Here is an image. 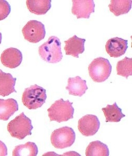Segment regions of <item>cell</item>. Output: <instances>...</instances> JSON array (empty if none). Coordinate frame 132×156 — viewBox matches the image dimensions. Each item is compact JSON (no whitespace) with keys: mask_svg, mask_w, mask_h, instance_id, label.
Wrapping results in <instances>:
<instances>
[{"mask_svg":"<svg viewBox=\"0 0 132 156\" xmlns=\"http://www.w3.org/2000/svg\"><path fill=\"white\" fill-rule=\"evenodd\" d=\"M61 43L55 36H51L48 41L40 45L38 49L40 56L46 62L55 64L61 62L63 58Z\"/></svg>","mask_w":132,"mask_h":156,"instance_id":"1","label":"cell"},{"mask_svg":"<svg viewBox=\"0 0 132 156\" xmlns=\"http://www.w3.org/2000/svg\"><path fill=\"white\" fill-rule=\"evenodd\" d=\"M73 104L68 100L64 101L63 98L56 101L48 109L50 121L61 123L73 119L74 113Z\"/></svg>","mask_w":132,"mask_h":156,"instance_id":"2","label":"cell"},{"mask_svg":"<svg viewBox=\"0 0 132 156\" xmlns=\"http://www.w3.org/2000/svg\"><path fill=\"white\" fill-rule=\"evenodd\" d=\"M46 90L37 84L25 89L22 95V102L29 109L40 108L46 101Z\"/></svg>","mask_w":132,"mask_h":156,"instance_id":"3","label":"cell"},{"mask_svg":"<svg viewBox=\"0 0 132 156\" xmlns=\"http://www.w3.org/2000/svg\"><path fill=\"white\" fill-rule=\"evenodd\" d=\"M31 120L24 112L11 121L7 125V130L13 137L23 140L32 134L33 129Z\"/></svg>","mask_w":132,"mask_h":156,"instance_id":"4","label":"cell"},{"mask_svg":"<svg viewBox=\"0 0 132 156\" xmlns=\"http://www.w3.org/2000/svg\"><path fill=\"white\" fill-rule=\"evenodd\" d=\"M89 76L95 82L101 83L107 80L112 71V66L107 59L98 57L88 66Z\"/></svg>","mask_w":132,"mask_h":156,"instance_id":"5","label":"cell"},{"mask_svg":"<svg viewBox=\"0 0 132 156\" xmlns=\"http://www.w3.org/2000/svg\"><path fill=\"white\" fill-rule=\"evenodd\" d=\"M76 139L75 132L72 128L63 126L56 129L51 135V142L57 149H64L74 143Z\"/></svg>","mask_w":132,"mask_h":156,"instance_id":"6","label":"cell"},{"mask_svg":"<svg viewBox=\"0 0 132 156\" xmlns=\"http://www.w3.org/2000/svg\"><path fill=\"white\" fill-rule=\"evenodd\" d=\"M22 32L25 40L32 43L42 40L46 34L44 24L36 20L29 21L22 29Z\"/></svg>","mask_w":132,"mask_h":156,"instance_id":"7","label":"cell"},{"mask_svg":"<svg viewBox=\"0 0 132 156\" xmlns=\"http://www.w3.org/2000/svg\"><path fill=\"white\" fill-rule=\"evenodd\" d=\"M100 122L98 118L93 115H86L79 121L78 129L85 136L95 135L100 128Z\"/></svg>","mask_w":132,"mask_h":156,"instance_id":"8","label":"cell"},{"mask_svg":"<svg viewBox=\"0 0 132 156\" xmlns=\"http://www.w3.org/2000/svg\"><path fill=\"white\" fill-rule=\"evenodd\" d=\"M72 12L77 19H88L91 13L95 12V4L93 0H73Z\"/></svg>","mask_w":132,"mask_h":156,"instance_id":"9","label":"cell"},{"mask_svg":"<svg viewBox=\"0 0 132 156\" xmlns=\"http://www.w3.org/2000/svg\"><path fill=\"white\" fill-rule=\"evenodd\" d=\"M128 48V41L119 37L109 39L106 43L105 50L111 57L118 58L124 55Z\"/></svg>","mask_w":132,"mask_h":156,"instance_id":"10","label":"cell"},{"mask_svg":"<svg viewBox=\"0 0 132 156\" xmlns=\"http://www.w3.org/2000/svg\"><path fill=\"white\" fill-rule=\"evenodd\" d=\"M23 60V54L17 48H10L4 50L1 55V62L4 66L14 69L20 66Z\"/></svg>","mask_w":132,"mask_h":156,"instance_id":"11","label":"cell"},{"mask_svg":"<svg viewBox=\"0 0 132 156\" xmlns=\"http://www.w3.org/2000/svg\"><path fill=\"white\" fill-rule=\"evenodd\" d=\"M86 39H81L74 35L68 40L64 41V49L66 55H71L79 58V54L83 53L85 51V43Z\"/></svg>","mask_w":132,"mask_h":156,"instance_id":"12","label":"cell"},{"mask_svg":"<svg viewBox=\"0 0 132 156\" xmlns=\"http://www.w3.org/2000/svg\"><path fill=\"white\" fill-rule=\"evenodd\" d=\"M16 78L11 73H4L0 69V96H9L12 93H16L15 89Z\"/></svg>","mask_w":132,"mask_h":156,"instance_id":"13","label":"cell"},{"mask_svg":"<svg viewBox=\"0 0 132 156\" xmlns=\"http://www.w3.org/2000/svg\"><path fill=\"white\" fill-rule=\"evenodd\" d=\"M66 90L69 92V94L73 96L81 97L86 93L88 90L86 80H82L80 76L75 78H69Z\"/></svg>","mask_w":132,"mask_h":156,"instance_id":"14","label":"cell"},{"mask_svg":"<svg viewBox=\"0 0 132 156\" xmlns=\"http://www.w3.org/2000/svg\"><path fill=\"white\" fill-rule=\"evenodd\" d=\"M18 110L17 101L13 98H0V120L7 121Z\"/></svg>","mask_w":132,"mask_h":156,"instance_id":"15","label":"cell"},{"mask_svg":"<svg viewBox=\"0 0 132 156\" xmlns=\"http://www.w3.org/2000/svg\"><path fill=\"white\" fill-rule=\"evenodd\" d=\"M27 8L31 13L37 15H45L51 7L50 0H27Z\"/></svg>","mask_w":132,"mask_h":156,"instance_id":"16","label":"cell"},{"mask_svg":"<svg viewBox=\"0 0 132 156\" xmlns=\"http://www.w3.org/2000/svg\"><path fill=\"white\" fill-rule=\"evenodd\" d=\"M132 0H111L109 5L111 12L116 16L126 14L132 9Z\"/></svg>","mask_w":132,"mask_h":156,"instance_id":"17","label":"cell"},{"mask_svg":"<svg viewBox=\"0 0 132 156\" xmlns=\"http://www.w3.org/2000/svg\"><path fill=\"white\" fill-rule=\"evenodd\" d=\"M102 110L105 116L106 122H119L122 118L125 117V115L122 113L121 109L116 103L112 105H108L106 107L102 108Z\"/></svg>","mask_w":132,"mask_h":156,"instance_id":"18","label":"cell"},{"mask_svg":"<svg viewBox=\"0 0 132 156\" xmlns=\"http://www.w3.org/2000/svg\"><path fill=\"white\" fill-rule=\"evenodd\" d=\"M109 154L108 146L99 140L90 143L86 149V156H108Z\"/></svg>","mask_w":132,"mask_h":156,"instance_id":"19","label":"cell"},{"mask_svg":"<svg viewBox=\"0 0 132 156\" xmlns=\"http://www.w3.org/2000/svg\"><path fill=\"white\" fill-rule=\"evenodd\" d=\"M38 153V148L36 144L33 142H28L15 147L13 151V156H36Z\"/></svg>","mask_w":132,"mask_h":156,"instance_id":"20","label":"cell"},{"mask_svg":"<svg viewBox=\"0 0 132 156\" xmlns=\"http://www.w3.org/2000/svg\"><path fill=\"white\" fill-rule=\"evenodd\" d=\"M116 71L119 76L127 79L132 76V58L125 57L118 62L116 65Z\"/></svg>","mask_w":132,"mask_h":156,"instance_id":"21","label":"cell"},{"mask_svg":"<svg viewBox=\"0 0 132 156\" xmlns=\"http://www.w3.org/2000/svg\"><path fill=\"white\" fill-rule=\"evenodd\" d=\"M11 12V6L4 0H0V21L6 19Z\"/></svg>","mask_w":132,"mask_h":156,"instance_id":"22","label":"cell"},{"mask_svg":"<svg viewBox=\"0 0 132 156\" xmlns=\"http://www.w3.org/2000/svg\"><path fill=\"white\" fill-rule=\"evenodd\" d=\"M7 155V148L6 144L0 140V156Z\"/></svg>","mask_w":132,"mask_h":156,"instance_id":"23","label":"cell"},{"mask_svg":"<svg viewBox=\"0 0 132 156\" xmlns=\"http://www.w3.org/2000/svg\"><path fill=\"white\" fill-rule=\"evenodd\" d=\"M2 34H1V33L0 32V44L1 43V42H2Z\"/></svg>","mask_w":132,"mask_h":156,"instance_id":"24","label":"cell"}]
</instances>
